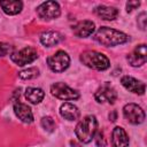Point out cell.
<instances>
[{
    "instance_id": "obj_11",
    "label": "cell",
    "mask_w": 147,
    "mask_h": 147,
    "mask_svg": "<svg viewBox=\"0 0 147 147\" xmlns=\"http://www.w3.org/2000/svg\"><path fill=\"white\" fill-rule=\"evenodd\" d=\"M121 83H122V85L127 91H130L132 93L140 94V95H142L145 93V90H146L145 84L142 82H140V80L131 77V76H124V77H122Z\"/></svg>"
},
{
    "instance_id": "obj_17",
    "label": "cell",
    "mask_w": 147,
    "mask_h": 147,
    "mask_svg": "<svg viewBox=\"0 0 147 147\" xmlns=\"http://www.w3.org/2000/svg\"><path fill=\"white\" fill-rule=\"evenodd\" d=\"M94 13L99 17H101L102 20H106V21H113L118 15V10L115 7H109V6H103V5L95 7Z\"/></svg>"
},
{
    "instance_id": "obj_5",
    "label": "cell",
    "mask_w": 147,
    "mask_h": 147,
    "mask_svg": "<svg viewBox=\"0 0 147 147\" xmlns=\"http://www.w3.org/2000/svg\"><path fill=\"white\" fill-rule=\"evenodd\" d=\"M47 64L54 72L64 71L70 64V57L64 51H57L49 57H47Z\"/></svg>"
},
{
    "instance_id": "obj_16",
    "label": "cell",
    "mask_w": 147,
    "mask_h": 147,
    "mask_svg": "<svg viewBox=\"0 0 147 147\" xmlns=\"http://www.w3.org/2000/svg\"><path fill=\"white\" fill-rule=\"evenodd\" d=\"M60 115L68 121H75L79 117V109L70 102H64L60 107Z\"/></svg>"
},
{
    "instance_id": "obj_14",
    "label": "cell",
    "mask_w": 147,
    "mask_h": 147,
    "mask_svg": "<svg viewBox=\"0 0 147 147\" xmlns=\"http://www.w3.org/2000/svg\"><path fill=\"white\" fill-rule=\"evenodd\" d=\"M111 146L113 147H127L129 146V137L123 127L121 126L114 127L111 132Z\"/></svg>"
},
{
    "instance_id": "obj_7",
    "label": "cell",
    "mask_w": 147,
    "mask_h": 147,
    "mask_svg": "<svg viewBox=\"0 0 147 147\" xmlns=\"http://www.w3.org/2000/svg\"><path fill=\"white\" fill-rule=\"evenodd\" d=\"M51 93L55 98L61 100H76L79 98V93L76 90L69 87L68 85L61 82H57L51 85Z\"/></svg>"
},
{
    "instance_id": "obj_18",
    "label": "cell",
    "mask_w": 147,
    "mask_h": 147,
    "mask_svg": "<svg viewBox=\"0 0 147 147\" xmlns=\"http://www.w3.org/2000/svg\"><path fill=\"white\" fill-rule=\"evenodd\" d=\"M0 6L6 14L16 15L22 10L23 3L22 1H18V0H6V1H0Z\"/></svg>"
},
{
    "instance_id": "obj_20",
    "label": "cell",
    "mask_w": 147,
    "mask_h": 147,
    "mask_svg": "<svg viewBox=\"0 0 147 147\" xmlns=\"http://www.w3.org/2000/svg\"><path fill=\"white\" fill-rule=\"evenodd\" d=\"M18 76L22 78V79H33L36 77L39 76V69L32 67V68H28V69H24L22 71L18 72Z\"/></svg>"
},
{
    "instance_id": "obj_9",
    "label": "cell",
    "mask_w": 147,
    "mask_h": 147,
    "mask_svg": "<svg viewBox=\"0 0 147 147\" xmlns=\"http://www.w3.org/2000/svg\"><path fill=\"white\" fill-rule=\"evenodd\" d=\"M94 98L98 102L103 103V102H108V103H114L117 99V93L115 91V88L109 85V84H103L101 87H99L96 90V92L94 93Z\"/></svg>"
},
{
    "instance_id": "obj_19",
    "label": "cell",
    "mask_w": 147,
    "mask_h": 147,
    "mask_svg": "<svg viewBox=\"0 0 147 147\" xmlns=\"http://www.w3.org/2000/svg\"><path fill=\"white\" fill-rule=\"evenodd\" d=\"M45 96V93L39 87H28L25 90V99L33 105L40 103Z\"/></svg>"
},
{
    "instance_id": "obj_2",
    "label": "cell",
    "mask_w": 147,
    "mask_h": 147,
    "mask_svg": "<svg viewBox=\"0 0 147 147\" xmlns=\"http://www.w3.org/2000/svg\"><path fill=\"white\" fill-rule=\"evenodd\" d=\"M96 131H98V121L93 115L85 116L82 121L78 122L75 129V133L78 140L83 144L90 142L94 138Z\"/></svg>"
},
{
    "instance_id": "obj_15",
    "label": "cell",
    "mask_w": 147,
    "mask_h": 147,
    "mask_svg": "<svg viewBox=\"0 0 147 147\" xmlns=\"http://www.w3.org/2000/svg\"><path fill=\"white\" fill-rule=\"evenodd\" d=\"M63 37L57 31H46L40 34V41L46 47H53L62 41Z\"/></svg>"
},
{
    "instance_id": "obj_4",
    "label": "cell",
    "mask_w": 147,
    "mask_h": 147,
    "mask_svg": "<svg viewBox=\"0 0 147 147\" xmlns=\"http://www.w3.org/2000/svg\"><path fill=\"white\" fill-rule=\"evenodd\" d=\"M37 57H38L37 49L34 47H31V46H25L24 48L16 51V52H13L10 54L11 61L20 67H23V65H26V64L33 62Z\"/></svg>"
},
{
    "instance_id": "obj_1",
    "label": "cell",
    "mask_w": 147,
    "mask_h": 147,
    "mask_svg": "<svg viewBox=\"0 0 147 147\" xmlns=\"http://www.w3.org/2000/svg\"><path fill=\"white\" fill-rule=\"evenodd\" d=\"M94 40L105 46H117L129 41V36L119 30H115L108 26H101L94 33Z\"/></svg>"
},
{
    "instance_id": "obj_24",
    "label": "cell",
    "mask_w": 147,
    "mask_h": 147,
    "mask_svg": "<svg viewBox=\"0 0 147 147\" xmlns=\"http://www.w3.org/2000/svg\"><path fill=\"white\" fill-rule=\"evenodd\" d=\"M138 25L141 30H145V28H146V13H141L138 16Z\"/></svg>"
},
{
    "instance_id": "obj_8",
    "label": "cell",
    "mask_w": 147,
    "mask_h": 147,
    "mask_svg": "<svg viewBox=\"0 0 147 147\" xmlns=\"http://www.w3.org/2000/svg\"><path fill=\"white\" fill-rule=\"evenodd\" d=\"M125 119L131 124H141L145 121V111L136 103H127L123 108Z\"/></svg>"
},
{
    "instance_id": "obj_21",
    "label": "cell",
    "mask_w": 147,
    "mask_h": 147,
    "mask_svg": "<svg viewBox=\"0 0 147 147\" xmlns=\"http://www.w3.org/2000/svg\"><path fill=\"white\" fill-rule=\"evenodd\" d=\"M40 123H41V126H42L46 131H48V132H53L54 129H55V122H54V119H53L52 117H49V116L42 117Z\"/></svg>"
},
{
    "instance_id": "obj_12",
    "label": "cell",
    "mask_w": 147,
    "mask_h": 147,
    "mask_svg": "<svg viewBox=\"0 0 147 147\" xmlns=\"http://www.w3.org/2000/svg\"><path fill=\"white\" fill-rule=\"evenodd\" d=\"M14 113L16 115V117H18V119L23 123H32L33 122V114L31 108L25 105L22 103L20 101H16L14 103Z\"/></svg>"
},
{
    "instance_id": "obj_6",
    "label": "cell",
    "mask_w": 147,
    "mask_h": 147,
    "mask_svg": "<svg viewBox=\"0 0 147 147\" xmlns=\"http://www.w3.org/2000/svg\"><path fill=\"white\" fill-rule=\"evenodd\" d=\"M37 14L41 20L49 21V20L57 18L60 16L61 8L56 1H46L38 6Z\"/></svg>"
},
{
    "instance_id": "obj_10",
    "label": "cell",
    "mask_w": 147,
    "mask_h": 147,
    "mask_svg": "<svg viewBox=\"0 0 147 147\" xmlns=\"http://www.w3.org/2000/svg\"><path fill=\"white\" fill-rule=\"evenodd\" d=\"M126 60L129 64L132 67H140L146 63L147 61V51H146V45L141 44L136 46V48L126 56Z\"/></svg>"
},
{
    "instance_id": "obj_13",
    "label": "cell",
    "mask_w": 147,
    "mask_h": 147,
    "mask_svg": "<svg viewBox=\"0 0 147 147\" xmlns=\"http://www.w3.org/2000/svg\"><path fill=\"white\" fill-rule=\"evenodd\" d=\"M94 29H95L94 23L90 20H85V21H80L76 25H74L72 31L77 37L86 38V37L91 36L94 32Z\"/></svg>"
},
{
    "instance_id": "obj_3",
    "label": "cell",
    "mask_w": 147,
    "mask_h": 147,
    "mask_svg": "<svg viewBox=\"0 0 147 147\" xmlns=\"http://www.w3.org/2000/svg\"><path fill=\"white\" fill-rule=\"evenodd\" d=\"M80 61L86 67H88L93 70H98V71L106 70L110 67L109 59L105 54L99 53L96 51H85V52H83L80 54Z\"/></svg>"
},
{
    "instance_id": "obj_25",
    "label": "cell",
    "mask_w": 147,
    "mask_h": 147,
    "mask_svg": "<svg viewBox=\"0 0 147 147\" xmlns=\"http://www.w3.org/2000/svg\"><path fill=\"white\" fill-rule=\"evenodd\" d=\"M140 6L139 1H127L126 2V11H132L133 9L138 8Z\"/></svg>"
},
{
    "instance_id": "obj_22",
    "label": "cell",
    "mask_w": 147,
    "mask_h": 147,
    "mask_svg": "<svg viewBox=\"0 0 147 147\" xmlns=\"http://www.w3.org/2000/svg\"><path fill=\"white\" fill-rule=\"evenodd\" d=\"M94 139H95L96 146H99V147H105L106 146V139H105V136H103L102 131H96V133L94 136Z\"/></svg>"
},
{
    "instance_id": "obj_23",
    "label": "cell",
    "mask_w": 147,
    "mask_h": 147,
    "mask_svg": "<svg viewBox=\"0 0 147 147\" xmlns=\"http://www.w3.org/2000/svg\"><path fill=\"white\" fill-rule=\"evenodd\" d=\"M11 53H13V46L6 42H0V56H5Z\"/></svg>"
}]
</instances>
